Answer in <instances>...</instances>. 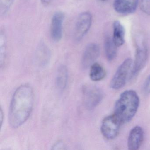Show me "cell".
<instances>
[{"instance_id":"obj_20","label":"cell","mask_w":150,"mask_h":150,"mask_svg":"<svg viewBox=\"0 0 150 150\" xmlns=\"http://www.w3.org/2000/svg\"><path fill=\"white\" fill-rule=\"evenodd\" d=\"M52 1V0H41V1L43 5H47L50 4Z\"/></svg>"},{"instance_id":"obj_15","label":"cell","mask_w":150,"mask_h":150,"mask_svg":"<svg viewBox=\"0 0 150 150\" xmlns=\"http://www.w3.org/2000/svg\"><path fill=\"white\" fill-rule=\"evenodd\" d=\"M90 67L89 76L93 81H100L106 77V71L105 69L99 63H94Z\"/></svg>"},{"instance_id":"obj_18","label":"cell","mask_w":150,"mask_h":150,"mask_svg":"<svg viewBox=\"0 0 150 150\" xmlns=\"http://www.w3.org/2000/svg\"><path fill=\"white\" fill-rule=\"evenodd\" d=\"M140 9L147 15L150 16V0H140Z\"/></svg>"},{"instance_id":"obj_1","label":"cell","mask_w":150,"mask_h":150,"mask_svg":"<svg viewBox=\"0 0 150 150\" xmlns=\"http://www.w3.org/2000/svg\"><path fill=\"white\" fill-rule=\"evenodd\" d=\"M34 103L33 89L28 85L21 86L16 90L9 108L8 121L12 128H17L27 121Z\"/></svg>"},{"instance_id":"obj_17","label":"cell","mask_w":150,"mask_h":150,"mask_svg":"<svg viewBox=\"0 0 150 150\" xmlns=\"http://www.w3.org/2000/svg\"><path fill=\"white\" fill-rule=\"evenodd\" d=\"M0 45H1V62L4 58L6 51V38L5 33L1 32L0 36Z\"/></svg>"},{"instance_id":"obj_19","label":"cell","mask_w":150,"mask_h":150,"mask_svg":"<svg viewBox=\"0 0 150 150\" xmlns=\"http://www.w3.org/2000/svg\"><path fill=\"white\" fill-rule=\"evenodd\" d=\"M143 91L145 94L150 93V74L146 78L143 86Z\"/></svg>"},{"instance_id":"obj_4","label":"cell","mask_w":150,"mask_h":150,"mask_svg":"<svg viewBox=\"0 0 150 150\" xmlns=\"http://www.w3.org/2000/svg\"><path fill=\"white\" fill-rule=\"evenodd\" d=\"M148 57V48L145 42L144 41H138L136 43L135 60L131 71V79L138 75L144 68L146 64Z\"/></svg>"},{"instance_id":"obj_8","label":"cell","mask_w":150,"mask_h":150,"mask_svg":"<svg viewBox=\"0 0 150 150\" xmlns=\"http://www.w3.org/2000/svg\"><path fill=\"white\" fill-rule=\"evenodd\" d=\"M64 18V14L60 11L56 12L52 16L51 23V36L54 42H59L62 39Z\"/></svg>"},{"instance_id":"obj_5","label":"cell","mask_w":150,"mask_h":150,"mask_svg":"<svg viewBox=\"0 0 150 150\" xmlns=\"http://www.w3.org/2000/svg\"><path fill=\"white\" fill-rule=\"evenodd\" d=\"M122 124L115 114L107 116L102 122L100 128L102 134L106 139H114L118 135Z\"/></svg>"},{"instance_id":"obj_13","label":"cell","mask_w":150,"mask_h":150,"mask_svg":"<svg viewBox=\"0 0 150 150\" xmlns=\"http://www.w3.org/2000/svg\"><path fill=\"white\" fill-rule=\"evenodd\" d=\"M104 50L106 58L109 61H113L117 55V46L113 41V38L107 37L104 40Z\"/></svg>"},{"instance_id":"obj_16","label":"cell","mask_w":150,"mask_h":150,"mask_svg":"<svg viewBox=\"0 0 150 150\" xmlns=\"http://www.w3.org/2000/svg\"><path fill=\"white\" fill-rule=\"evenodd\" d=\"M14 0H0V13L4 16L8 12Z\"/></svg>"},{"instance_id":"obj_10","label":"cell","mask_w":150,"mask_h":150,"mask_svg":"<svg viewBox=\"0 0 150 150\" xmlns=\"http://www.w3.org/2000/svg\"><path fill=\"white\" fill-rule=\"evenodd\" d=\"M144 131L142 127L135 126L129 133L127 139V146L130 150H137L142 145L144 139Z\"/></svg>"},{"instance_id":"obj_12","label":"cell","mask_w":150,"mask_h":150,"mask_svg":"<svg viewBox=\"0 0 150 150\" xmlns=\"http://www.w3.org/2000/svg\"><path fill=\"white\" fill-rule=\"evenodd\" d=\"M113 40L117 47L122 46L125 42V29L119 21L113 23Z\"/></svg>"},{"instance_id":"obj_2","label":"cell","mask_w":150,"mask_h":150,"mask_svg":"<svg viewBox=\"0 0 150 150\" xmlns=\"http://www.w3.org/2000/svg\"><path fill=\"white\" fill-rule=\"evenodd\" d=\"M139 96L133 90L122 93L116 102L114 114L122 124L129 122L134 117L139 107Z\"/></svg>"},{"instance_id":"obj_3","label":"cell","mask_w":150,"mask_h":150,"mask_svg":"<svg viewBox=\"0 0 150 150\" xmlns=\"http://www.w3.org/2000/svg\"><path fill=\"white\" fill-rule=\"evenodd\" d=\"M133 63L131 59L127 58L119 65L110 82V86L112 89L119 90L124 86L129 73L131 72Z\"/></svg>"},{"instance_id":"obj_6","label":"cell","mask_w":150,"mask_h":150,"mask_svg":"<svg viewBox=\"0 0 150 150\" xmlns=\"http://www.w3.org/2000/svg\"><path fill=\"white\" fill-rule=\"evenodd\" d=\"M82 93L84 104L89 109L95 108L103 99L102 91L95 86H84L82 88Z\"/></svg>"},{"instance_id":"obj_11","label":"cell","mask_w":150,"mask_h":150,"mask_svg":"<svg viewBox=\"0 0 150 150\" xmlns=\"http://www.w3.org/2000/svg\"><path fill=\"white\" fill-rule=\"evenodd\" d=\"M139 0H114L113 7L118 13L128 15L135 12Z\"/></svg>"},{"instance_id":"obj_7","label":"cell","mask_w":150,"mask_h":150,"mask_svg":"<svg viewBox=\"0 0 150 150\" xmlns=\"http://www.w3.org/2000/svg\"><path fill=\"white\" fill-rule=\"evenodd\" d=\"M93 17L90 12H84L79 15L76 20L74 29V39L81 41L87 34L92 25Z\"/></svg>"},{"instance_id":"obj_9","label":"cell","mask_w":150,"mask_h":150,"mask_svg":"<svg viewBox=\"0 0 150 150\" xmlns=\"http://www.w3.org/2000/svg\"><path fill=\"white\" fill-rule=\"evenodd\" d=\"M100 49L96 43L89 44L85 49L81 59V64L82 68L87 69L90 67L99 57Z\"/></svg>"},{"instance_id":"obj_21","label":"cell","mask_w":150,"mask_h":150,"mask_svg":"<svg viewBox=\"0 0 150 150\" xmlns=\"http://www.w3.org/2000/svg\"><path fill=\"white\" fill-rule=\"evenodd\" d=\"M100 1H108V0H100Z\"/></svg>"},{"instance_id":"obj_14","label":"cell","mask_w":150,"mask_h":150,"mask_svg":"<svg viewBox=\"0 0 150 150\" xmlns=\"http://www.w3.org/2000/svg\"><path fill=\"white\" fill-rule=\"evenodd\" d=\"M68 80V71L65 66L62 65L59 67L56 77V85L60 91L65 88Z\"/></svg>"}]
</instances>
